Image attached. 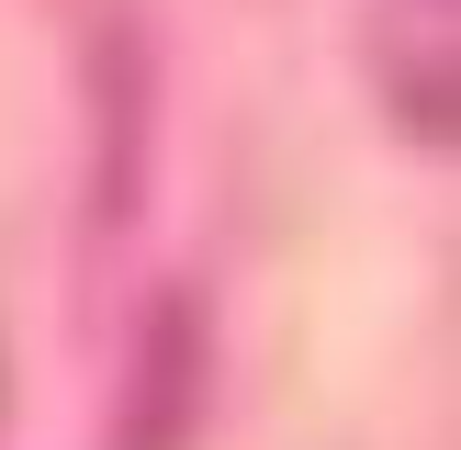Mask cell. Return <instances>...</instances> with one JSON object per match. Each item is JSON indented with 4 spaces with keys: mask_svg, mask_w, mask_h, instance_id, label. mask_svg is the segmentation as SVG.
Here are the masks:
<instances>
[{
    "mask_svg": "<svg viewBox=\"0 0 461 450\" xmlns=\"http://www.w3.org/2000/svg\"><path fill=\"white\" fill-rule=\"evenodd\" d=\"M203 417V304L169 292L135 338V372H124V417H113V450H192Z\"/></svg>",
    "mask_w": 461,
    "mask_h": 450,
    "instance_id": "1",
    "label": "cell"
}]
</instances>
